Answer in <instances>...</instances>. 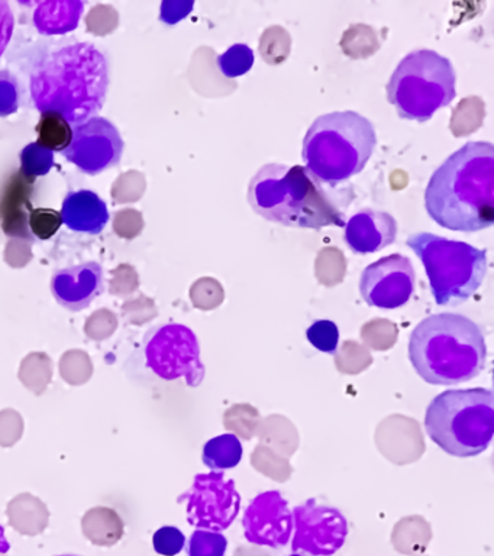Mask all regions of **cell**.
<instances>
[{
  "mask_svg": "<svg viewBox=\"0 0 494 556\" xmlns=\"http://www.w3.org/2000/svg\"><path fill=\"white\" fill-rule=\"evenodd\" d=\"M59 556H79V555H59Z\"/></svg>",
  "mask_w": 494,
  "mask_h": 556,
  "instance_id": "cell-32",
  "label": "cell"
},
{
  "mask_svg": "<svg viewBox=\"0 0 494 556\" xmlns=\"http://www.w3.org/2000/svg\"><path fill=\"white\" fill-rule=\"evenodd\" d=\"M307 341L325 354H335L340 343V330L335 321L316 320L306 330Z\"/></svg>",
  "mask_w": 494,
  "mask_h": 556,
  "instance_id": "cell-27",
  "label": "cell"
},
{
  "mask_svg": "<svg viewBox=\"0 0 494 556\" xmlns=\"http://www.w3.org/2000/svg\"><path fill=\"white\" fill-rule=\"evenodd\" d=\"M63 225L62 213L50 207H37L29 212V229L34 238L47 241L59 232Z\"/></svg>",
  "mask_w": 494,
  "mask_h": 556,
  "instance_id": "cell-25",
  "label": "cell"
},
{
  "mask_svg": "<svg viewBox=\"0 0 494 556\" xmlns=\"http://www.w3.org/2000/svg\"><path fill=\"white\" fill-rule=\"evenodd\" d=\"M293 552L312 556H332L345 545L349 521L338 508L309 498L293 508Z\"/></svg>",
  "mask_w": 494,
  "mask_h": 556,
  "instance_id": "cell-11",
  "label": "cell"
},
{
  "mask_svg": "<svg viewBox=\"0 0 494 556\" xmlns=\"http://www.w3.org/2000/svg\"><path fill=\"white\" fill-rule=\"evenodd\" d=\"M145 365L164 381L185 378L189 387L202 384L205 365L197 333L188 326L167 324L151 329L142 343Z\"/></svg>",
  "mask_w": 494,
  "mask_h": 556,
  "instance_id": "cell-9",
  "label": "cell"
},
{
  "mask_svg": "<svg viewBox=\"0 0 494 556\" xmlns=\"http://www.w3.org/2000/svg\"><path fill=\"white\" fill-rule=\"evenodd\" d=\"M10 549L11 545L5 536V528H3V526H0V554H7V552Z\"/></svg>",
  "mask_w": 494,
  "mask_h": 556,
  "instance_id": "cell-30",
  "label": "cell"
},
{
  "mask_svg": "<svg viewBox=\"0 0 494 556\" xmlns=\"http://www.w3.org/2000/svg\"><path fill=\"white\" fill-rule=\"evenodd\" d=\"M415 278L414 265L407 256H384L364 269L359 293L368 306L393 311L409 302L415 291Z\"/></svg>",
  "mask_w": 494,
  "mask_h": 556,
  "instance_id": "cell-13",
  "label": "cell"
},
{
  "mask_svg": "<svg viewBox=\"0 0 494 556\" xmlns=\"http://www.w3.org/2000/svg\"><path fill=\"white\" fill-rule=\"evenodd\" d=\"M494 146L467 142L432 174L425 208L442 228L474 233L494 224Z\"/></svg>",
  "mask_w": 494,
  "mask_h": 556,
  "instance_id": "cell-2",
  "label": "cell"
},
{
  "mask_svg": "<svg viewBox=\"0 0 494 556\" xmlns=\"http://www.w3.org/2000/svg\"><path fill=\"white\" fill-rule=\"evenodd\" d=\"M124 148V139L116 125L106 117L94 116L73 126L72 143L62 154L81 173L98 176L119 165Z\"/></svg>",
  "mask_w": 494,
  "mask_h": 556,
  "instance_id": "cell-12",
  "label": "cell"
},
{
  "mask_svg": "<svg viewBox=\"0 0 494 556\" xmlns=\"http://www.w3.org/2000/svg\"><path fill=\"white\" fill-rule=\"evenodd\" d=\"M33 181L15 173L5 187L2 206V229L8 237H16L33 241L34 235L29 229V212L33 211Z\"/></svg>",
  "mask_w": 494,
  "mask_h": 556,
  "instance_id": "cell-18",
  "label": "cell"
},
{
  "mask_svg": "<svg viewBox=\"0 0 494 556\" xmlns=\"http://www.w3.org/2000/svg\"><path fill=\"white\" fill-rule=\"evenodd\" d=\"M246 541L279 549L293 533V511L280 491H264L249 504L242 517Z\"/></svg>",
  "mask_w": 494,
  "mask_h": 556,
  "instance_id": "cell-14",
  "label": "cell"
},
{
  "mask_svg": "<svg viewBox=\"0 0 494 556\" xmlns=\"http://www.w3.org/2000/svg\"><path fill=\"white\" fill-rule=\"evenodd\" d=\"M183 502L189 523L211 532L227 530L241 508L236 482L223 471L198 473L192 489L180 495L179 503Z\"/></svg>",
  "mask_w": 494,
  "mask_h": 556,
  "instance_id": "cell-10",
  "label": "cell"
},
{
  "mask_svg": "<svg viewBox=\"0 0 494 556\" xmlns=\"http://www.w3.org/2000/svg\"><path fill=\"white\" fill-rule=\"evenodd\" d=\"M63 224L73 232L98 235L110 222L106 203L92 190L72 191L63 200Z\"/></svg>",
  "mask_w": 494,
  "mask_h": 556,
  "instance_id": "cell-17",
  "label": "cell"
},
{
  "mask_svg": "<svg viewBox=\"0 0 494 556\" xmlns=\"http://www.w3.org/2000/svg\"><path fill=\"white\" fill-rule=\"evenodd\" d=\"M154 551L162 556L179 555L186 546V536L180 529L175 526H164L160 528L153 536Z\"/></svg>",
  "mask_w": 494,
  "mask_h": 556,
  "instance_id": "cell-28",
  "label": "cell"
},
{
  "mask_svg": "<svg viewBox=\"0 0 494 556\" xmlns=\"http://www.w3.org/2000/svg\"><path fill=\"white\" fill-rule=\"evenodd\" d=\"M242 443L233 433H224L211 439L203 446L202 460L212 471L236 468L242 459Z\"/></svg>",
  "mask_w": 494,
  "mask_h": 556,
  "instance_id": "cell-20",
  "label": "cell"
},
{
  "mask_svg": "<svg viewBox=\"0 0 494 556\" xmlns=\"http://www.w3.org/2000/svg\"><path fill=\"white\" fill-rule=\"evenodd\" d=\"M409 359L428 384H461L483 371L487 345L483 330L470 317L438 313L425 317L411 332Z\"/></svg>",
  "mask_w": 494,
  "mask_h": 556,
  "instance_id": "cell-3",
  "label": "cell"
},
{
  "mask_svg": "<svg viewBox=\"0 0 494 556\" xmlns=\"http://www.w3.org/2000/svg\"><path fill=\"white\" fill-rule=\"evenodd\" d=\"M84 3L76 0H55V2H41L34 12V22L41 34H66L79 25Z\"/></svg>",
  "mask_w": 494,
  "mask_h": 556,
  "instance_id": "cell-19",
  "label": "cell"
},
{
  "mask_svg": "<svg viewBox=\"0 0 494 556\" xmlns=\"http://www.w3.org/2000/svg\"><path fill=\"white\" fill-rule=\"evenodd\" d=\"M103 268L94 261L58 269L51 278V291L60 306L80 312L102 293Z\"/></svg>",
  "mask_w": 494,
  "mask_h": 556,
  "instance_id": "cell-15",
  "label": "cell"
},
{
  "mask_svg": "<svg viewBox=\"0 0 494 556\" xmlns=\"http://www.w3.org/2000/svg\"><path fill=\"white\" fill-rule=\"evenodd\" d=\"M110 90V61L92 42H75L40 56L29 76L38 112H58L72 126L97 116Z\"/></svg>",
  "mask_w": 494,
  "mask_h": 556,
  "instance_id": "cell-1",
  "label": "cell"
},
{
  "mask_svg": "<svg viewBox=\"0 0 494 556\" xmlns=\"http://www.w3.org/2000/svg\"><path fill=\"white\" fill-rule=\"evenodd\" d=\"M377 146L375 125L358 112L318 116L303 139L302 159L320 182L349 180L363 172Z\"/></svg>",
  "mask_w": 494,
  "mask_h": 556,
  "instance_id": "cell-5",
  "label": "cell"
},
{
  "mask_svg": "<svg viewBox=\"0 0 494 556\" xmlns=\"http://www.w3.org/2000/svg\"><path fill=\"white\" fill-rule=\"evenodd\" d=\"M23 103V86L14 74L0 70V117H8L18 112Z\"/></svg>",
  "mask_w": 494,
  "mask_h": 556,
  "instance_id": "cell-26",
  "label": "cell"
},
{
  "mask_svg": "<svg viewBox=\"0 0 494 556\" xmlns=\"http://www.w3.org/2000/svg\"><path fill=\"white\" fill-rule=\"evenodd\" d=\"M344 237L350 250L358 255L375 254L392 245L397 237V222L388 212L363 208L345 222Z\"/></svg>",
  "mask_w": 494,
  "mask_h": 556,
  "instance_id": "cell-16",
  "label": "cell"
},
{
  "mask_svg": "<svg viewBox=\"0 0 494 556\" xmlns=\"http://www.w3.org/2000/svg\"><path fill=\"white\" fill-rule=\"evenodd\" d=\"M36 132L37 143L53 152L67 150L73 139V126L58 112L41 113Z\"/></svg>",
  "mask_w": 494,
  "mask_h": 556,
  "instance_id": "cell-21",
  "label": "cell"
},
{
  "mask_svg": "<svg viewBox=\"0 0 494 556\" xmlns=\"http://www.w3.org/2000/svg\"><path fill=\"white\" fill-rule=\"evenodd\" d=\"M423 424L429 438L446 454L459 458L483 454L494 432L493 391L446 390L429 404Z\"/></svg>",
  "mask_w": 494,
  "mask_h": 556,
  "instance_id": "cell-6",
  "label": "cell"
},
{
  "mask_svg": "<svg viewBox=\"0 0 494 556\" xmlns=\"http://www.w3.org/2000/svg\"><path fill=\"white\" fill-rule=\"evenodd\" d=\"M254 61V51L246 43H233L218 56L220 73L228 78L244 76L253 68Z\"/></svg>",
  "mask_w": 494,
  "mask_h": 556,
  "instance_id": "cell-23",
  "label": "cell"
},
{
  "mask_svg": "<svg viewBox=\"0 0 494 556\" xmlns=\"http://www.w3.org/2000/svg\"><path fill=\"white\" fill-rule=\"evenodd\" d=\"M289 556H307V555L301 554V552H293V554L289 555Z\"/></svg>",
  "mask_w": 494,
  "mask_h": 556,
  "instance_id": "cell-31",
  "label": "cell"
},
{
  "mask_svg": "<svg viewBox=\"0 0 494 556\" xmlns=\"http://www.w3.org/2000/svg\"><path fill=\"white\" fill-rule=\"evenodd\" d=\"M14 25V13H12L10 3L0 2V56L5 52L8 43L11 41Z\"/></svg>",
  "mask_w": 494,
  "mask_h": 556,
  "instance_id": "cell-29",
  "label": "cell"
},
{
  "mask_svg": "<svg viewBox=\"0 0 494 556\" xmlns=\"http://www.w3.org/2000/svg\"><path fill=\"white\" fill-rule=\"evenodd\" d=\"M246 199L257 215L288 228L345 226L344 213L303 165H263L251 178Z\"/></svg>",
  "mask_w": 494,
  "mask_h": 556,
  "instance_id": "cell-4",
  "label": "cell"
},
{
  "mask_svg": "<svg viewBox=\"0 0 494 556\" xmlns=\"http://www.w3.org/2000/svg\"><path fill=\"white\" fill-rule=\"evenodd\" d=\"M406 243L422 261L438 306H459L483 285L487 251L428 232L410 235Z\"/></svg>",
  "mask_w": 494,
  "mask_h": 556,
  "instance_id": "cell-7",
  "label": "cell"
},
{
  "mask_svg": "<svg viewBox=\"0 0 494 556\" xmlns=\"http://www.w3.org/2000/svg\"><path fill=\"white\" fill-rule=\"evenodd\" d=\"M20 174L28 181L36 182L38 177H45L54 167V152L31 142L23 148L20 154Z\"/></svg>",
  "mask_w": 494,
  "mask_h": 556,
  "instance_id": "cell-22",
  "label": "cell"
},
{
  "mask_svg": "<svg viewBox=\"0 0 494 556\" xmlns=\"http://www.w3.org/2000/svg\"><path fill=\"white\" fill-rule=\"evenodd\" d=\"M457 74L446 56L432 50L409 52L390 77L385 93L403 119L425 122L457 96Z\"/></svg>",
  "mask_w": 494,
  "mask_h": 556,
  "instance_id": "cell-8",
  "label": "cell"
},
{
  "mask_svg": "<svg viewBox=\"0 0 494 556\" xmlns=\"http://www.w3.org/2000/svg\"><path fill=\"white\" fill-rule=\"evenodd\" d=\"M228 539L220 532L211 530H194L189 539L188 556H225L227 554Z\"/></svg>",
  "mask_w": 494,
  "mask_h": 556,
  "instance_id": "cell-24",
  "label": "cell"
}]
</instances>
